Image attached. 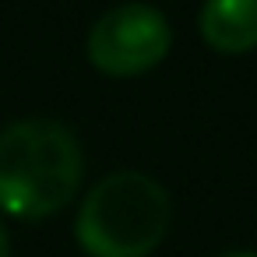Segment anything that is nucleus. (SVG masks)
<instances>
[{
	"label": "nucleus",
	"instance_id": "5",
	"mask_svg": "<svg viewBox=\"0 0 257 257\" xmlns=\"http://www.w3.org/2000/svg\"><path fill=\"white\" fill-rule=\"evenodd\" d=\"M0 257H11V236H8L4 222H0Z\"/></svg>",
	"mask_w": 257,
	"mask_h": 257
},
{
	"label": "nucleus",
	"instance_id": "3",
	"mask_svg": "<svg viewBox=\"0 0 257 257\" xmlns=\"http://www.w3.org/2000/svg\"><path fill=\"white\" fill-rule=\"evenodd\" d=\"M173 29L152 4L109 8L88 32V64L109 78H138L166 60Z\"/></svg>",
	"mask_w": 257,
	"mask_h": 257
},
{
	"label": "nucleus",
	"instance_id": "2",
	"mask_svg": "<svg viewBox=\"0 0 257 257\" xmlns=\"http://www.w3.org/2000/svg\"><path fill=\"white\" fill-rule=\"evenodd\" d=\"M169 215V194L159 180L120 169L85 194L74 236L88 257H148L166 239Z\"/></svg>",
	"mask_w": 257,
	"mask_h": 257
},
{
	"label": "nucleus",
	"instance_id": "4",
	"mask_svg": "<svg viewBox=\"0 0 257 257\" xmlns=\"http://www.w3.org/2000/svg\"><path fill=\"white\" fill-rule=\"evenodd\" d=\"M197 32L222 57L257 50V0H204Z\"/></svg>",
	"mask_w": 257,
	"mask_h": 257
},
{
	"label": "nucleus",
	"instance_id": "1",
	"mask_svg": "<svg viewBox=\"0 0 257 257\" xmlns=\"http://www.w3.org/2000/svg\"><path fill=\"white\" fill-rule=\"evenodd\" d=\"M85 155L71 127L18 120L0 131V211L36 222L74 201Z\"/></svg>",
	"mask_w": 257,
	"mask_h": 257
},
{
	"label": "nucleus",
	"instance_id": "6",
	"mask_svg": "<svg viewBox=\"0 0 257 257\" xmlns=\"http://www.w3.org/2000/svg\"><path fill=\"white\" fill-rule=\"evenodd\" d=\"M222 257H257V250H229V253H222Z\"/></svg>",
	"mask_w": 257,
	"mask_h": 257
}]
</instances>
